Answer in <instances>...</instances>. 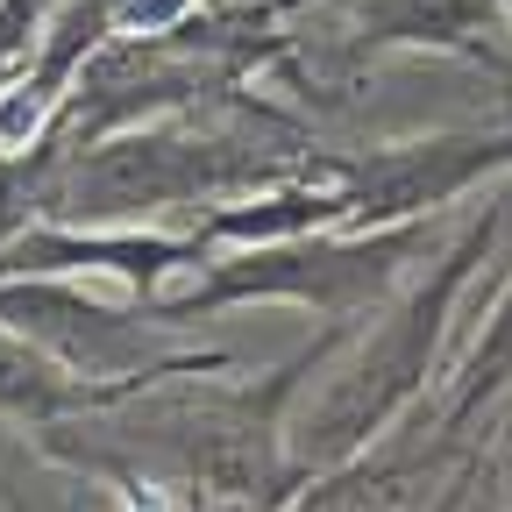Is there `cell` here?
Masks as SVG:
<instances>
[{
	"mask_svg": "<svg viewBox=\"0 0 512 512\" xmlns=\"http://www.w3.org/2000/svg\"><path fill=\"white\" fill-rule=\"evenodd\" d=\"M512 221V200L484 207V214H463L456 242H441L427 264L377 306V320L363 328V342L342 349V363L320 377L313 363V392H292L285 406V456L299 477H328V470H349L363 448H377L392 434L420 392L441 377V349H448V328H456V306L470 299L484 256L498 249Z\"/></svg>",
	"mask_w": 512,
	"mask_h": 512,
	"instance_id": "6da1fadb",
	"label": "cell"
},
{
	"mask_svg": "<svg viewBox=\"0 0 512 512\" xmlns=\"http://www.w3.org/2000/svg\"><path fill=\"white\" fill-rule=\"evenodd\" d=\"M434 249H441V235L427 221H406V228H306V235H285V242L214 249L200 264V285L178 292V299H157V320L178 328V320L228 313V306H249V299L306 306L320 320H356V313L392 299Z\"/></svg>",
	"mask_w": 512,
	"mask_h": 512,
	"instance_id": "7a4b0ae2",
	"label": "cell"
},
{
	"mask_svg": "<svg viewBox=\"0 0 512 512\" xmlns=\"http://www.w3.org/2000/svg\"><path fill=\"white\" fill-rule=\"evenodd\" d=\"M256 178H264V164H249V150L178 143V136H121L107 150H86L64 164L43 192V214L72 221V228H143L171 207L235 200Z\"/></svg>",
	"mask_w": 512,
	"mask_h": 512,
	"instance_id": "3957f363",
	"label": "cell"
},
{
	"mask_svg": "<svg viewBox=\"0 0 512 512\" xmlns=\"http://www.w3.org/2000/svg\"><path fill=\"white\" fill-rule=\"evenodd\" d=\"M342 192V228H406L512 178V136H413L328 164Z\"/></svg>",
	"mask_w": 512,
	"mask_h": 512,
	"instance_id": "277c9868",
	"label": "cell"
},
{
	"mask_svg": "<svg viewBox=\"0 0 512 512\" xmlns=\"http://www.w3.org/2000/svg\"><path fill=\"white\" fill-rule=\"evenodd\" d=\"M0 320L50 349L64 370L86 377H157V328L164 320L114 313L72 278H0Z\"/></svg>",
	"mask_w": 512,
	"mask_h": 512,
	"instance_id": "5b68a950",
	"label": "cell"
},
{
	"mask_svg": "<svg viewBox=\"0 0 512 512\" xmlns=\"http://www.w3.org/2000/svg\"><path fill=\"white\" fill-rule=\"evenodd\" d=\"M505 399H512V271H505V285H498V299H491V313H484L477 342L463 349L456 370H448V413H441V434H463L470 420L498 413Z\"/></svg>",
	"mask_w": 512,
	"mask_h": 512,
	"instance_id": "8992f818",
	"label": "cell"
},
{
	"mask_svg": "<svg viewBox=\"0 0 512 512\" xmlns=\"http://www.w3.org/2000/svg\"><path fill=\"white\" fill-rule=\"evenodd\" d=\"M484 22L491 0H384L377 15H363V29L384 43H477Z\"/></svg>",
	"mask_w": 512,
	"mask_h": 512,
	"instance_id": "52a82bcc",
	"label": "cell"
},
{
	"mask_svg": "<svg viewBox=\"0 0 512 512\" xmlns=\"http://www.w3.org/2000/svg\"><path fill=\"white\" fill-rule=\"evenodd\" d=\"M36 36H43V0H0V72L29 57Z\"/></svg>",
	"mask_w": 512,
	"mask_h": 512,
	"instance_id": "ba28073f",
	"label": "cell"
},
{
	"mask_svg": "<svg viewBox=\"0 0 512 512\" xmlns=\"http://www.w3.org/2000/svg\"><path fill=\"white\" fill-rule=\"evenodd\" d=\"M463 512H505V505H498V498L484 505V498H477V484H470V498H463Z\"/></svg>",
	"mask_w": 512,
	"mask_h": 512,
	"instance_id": "9c48e42d",
	"label": "cell"
},
{
	"mask_svg": "<svg viewBox=\"0 0 512 512\" xmlns=\"http://www.w3.org/2000/svg\"><path fill=\"white\" fill-rule=\"evenodd\" d=\"M505 29H512V0H505Z\"/></svg>",
	"mask_w": 512,
	"mask_h": 512,
	"instance_id": "30bf717a",
	"label": "cell"
}]
</instances>
